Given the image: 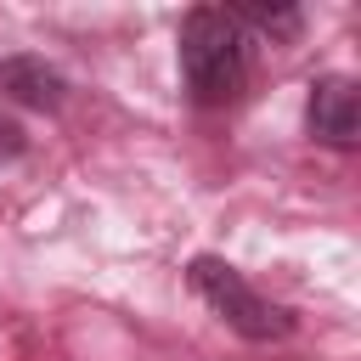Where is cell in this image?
Returning <instances> with one entry per match:
<instances>
[{"label":"cell","instance_id":"1","mask_svg":"<svg viewBox=\"0 0 361 361\" xmlns=\"http://www.w3.org/2000/svg\"><path fill=\"white\" fill-rule=\"evenodd\" d=\"M180 79L197 107H226L248 85V39L226 6H192L180 17Z\"/></svg>","mask_w":361,"mask_h":361},{"label":"cell","instance_id":"2","mask_svg":"<svg viewBox=\"0 0 361 361\" xmlns=\"http://www.w3.org/2000/svg\"><path fill=\"white\" fill-rule=\"evenodd\" d=\"M186 282H192V293L226 322V327H237L243 338H254V344H265V338H282L293 322H288V310L282 305H271L265 293H254L248 282H243V271L237 265H226V259H214V254H197L192 265H186Z\"/></svg>","mask_w":361,"mask_h":361},{"label":"cell","instance_id":"3","mask_svg":"<svg viewBox=\"0 0 361 361\" xmlns=\"http://www.w3.org/2000/svg\"><path fill=\"white\" fill-rule=\"evenodd\" d=\"M305 124L322 147H338L350 152L361 141V96H355V79L344 73H327L310 85V107H305Z\"/></svg>","mask_w":361,"mask_h":361},{"label":"cell","instance_id":"4","mask_svg":"<svg viewBox=\"0 0 361 361\" xmlns=\"http://www.w3.org/2000/svg\"><path fill=\"white\" fill-rule=\"evenodd\" d=\"M0 96H11V102H23V107H34V113H56L62 107V96H68V79H62V68H51L45 56H0Z\"/></svg>","mask_w":361,"mask_h":361},{"label":"cell","instance_id":"5","mask_svg":"<svg viewBox=\"0 0 361 361\" xmlns=\"http://www.w3.org/2000/svg\"><path fill=\"white\" fill-rule=\"evenodd\" d=\"M231 23H237V28L248 23V28L271 34V39H293V34L305 28V11H299V6H237Z\"/></svg>","mask_w":361,"mask_h":361},{"label":"cell","instance_id":"6","mask_svg":"<svg viewBox=\"0 0 361 361\" xmlns=\"http://www.w3.org/2000/svg\"><path fill=\"white\" fill-rule=\"evenodd\" d=\"M17 152H23V130H17L11 118H0V164H6V158H17Z\"/></svg>","mask_w":361,"mask_h":361}]
</instances>
